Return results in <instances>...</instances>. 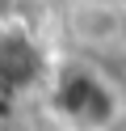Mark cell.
Wrapping results in <instances>:
<instances>
[{"instance_id":"6da1fadb","label":"cell","mask_w":126,"mask_h":131,"mask_svg":"<svg viewBox=\"0 0 126 131\" xmlns=\"http://www.w3.org/2000/svg\"><path fill=\"white\" fill-rule=\"evenodd\" d=\"M67 30L84 47H118L126 42V9L118 0H76L67 13Z\"/></svg>"}]
</instances>
